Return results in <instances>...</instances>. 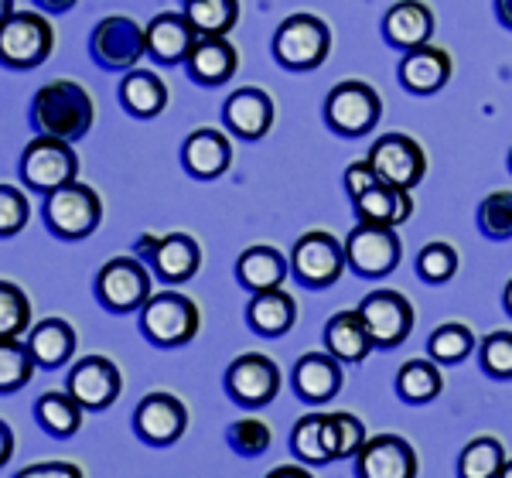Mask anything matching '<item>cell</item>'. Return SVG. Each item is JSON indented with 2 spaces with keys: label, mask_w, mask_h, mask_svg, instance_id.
<instances>
[{
  "label": "cell",
  "mask_w": 512,
  "mask_h": 478,
  "mask_svg": "<svg viewBox=\"0 0 512 478\" xmlns=\"http://www.w3.org/2000/svg\"><path fill=\"white\" fill-rule=\"evenodd\" d=\"M96 123V100L76 79H52L31 96V127L35 134L62 137L76 144Z\"/></svg>",
  "instance_id": "obj_1"
},
{
  "label": "cell",
  "mask_w": 512,
  "mask_h": 478,
  "mask_svg": "<svg viewBox=\"0 0 512 478\" xmlns=\"http://www.w3.org/2000/svg\"><path fill=\"white\" fill-rule=\"evenodd\" d=\"M140 315V332L147 342H154L158 349H181L198 335L202 328V315L198 304L181 291H158L144 301Z\"/></svg>",
  "instance_id": "obj_2"
},
{
  "label": "cell",
  "mask_w": 512,
  "mask_h": 478,
  "mask_svg": "<svg viewBox=\"0 0 512 478\" xmlns=\"http://www.w3.org/2000/svg\"><path fill=\"white\" fill-rule=\"evenodd\" d=\"M55 52V28L45 11H14L0 24V65L14 72H31Z\"/></svg>",
  "instance_id": "obj_3"
},
{
  "label": "cell",
  "mask_w": 512,
  "mask_h": 478,
  "mask_svg": "<svg viewBox=\"0 0 512 478\" xmlns=\"http://www.w3.org/2000/svg\"><path fill=\"white\" fill-rule=\"evenodd\" d=\"M41 219H45L48 233L59 239H86L93 236L103 222V199L96 195V188L72 181L55 192L45 195L41 202Z\"/></svg>",
  "instance_id": "obj_4"
},
{
  "label": "cell",
  "mask_w": 512,
  "mask_h": 478,
  "mask_svg": "<svg viewBox=\"0 0 512 478\" xmlns=\"http://www.w3.org/2000/svg\"><path fill=\"white\" fill-rule=\"evenodd\" d=\"M21 181L38 195H48L62 185L79 181V154L72 151V140L38 134L21 151Z\"/></svg>",
  "instance_id": "obj_5"
},
{
  "label": "cell",
  "mask_w": 512,
  "mask_h": 478,
  "mask_svg": "<svg viewBox=\"0 0 512 478\" xmlns=\"http://www.w3.org/2000/svg\"><path fill=\"white\" fill-rule=\"evenodd\" d=\"M328 52H332V31L315 14H291L287 21H280L274 35V59L284 69H318L328 59Z\"/></svg>",
  "instance_id": "obj_6"
},
{
  "label": "cell",
  "mask_w": 512,
  "mask_h": 478,
  "mask_svg": "<svg viewBox=\"0 0 512 478\" xmlns=\"http://www.w3.org/2000/svg\"><path fill=\"white\" fill-rule=\"evenodd\" d=\"M154 294L151 270L140 257H110L96 274V301L113 315L140 311Z\"/></svg>",
  "instance_id": "obj_7"
},
{
  "label": "cell",
  "mask_w": 512,
  "mask_h": 478,
  "mask_svg": "<svg viewBox=\"0 0 512 478\" xmlns=\"http://www.w3.org/2000/svg\"><path fill=\"white\" fill-rule=\"evenodd\" d=\"M89 55L106 72H130L147 55V28L127 14H110L89 35Z\"/></svg>",
  "instance_id": "obj_8"
},
{
  "label": "cell",
  "mask_w": 512,
  "mask_h": 478,
  "mask_svg": "<svg viewBox=\"0 0 512 478\" xmlns=\"http://www.w3.org/2000/svg\"><path fill=\"white\" fill-rule=\"evenodd\" d=\"M379 113H383V100L369 82L345 79L328 93L325 100V120L335 134L342 137H362L366 130L376 127Z\"/></svg>",
  "instance_id": "obj_9"
},
{
  "label": "cell",
  "mask_w": 512,
  "mask_h": 478,
  "mask_svg": "<svg viewBox=\"0 0 512 478\" xmlns=\"http://www.w3.org/2000/svg\"><path fill=\"white\" fill-rule=\"evenodd\" d=\"M134 257L151 263L154 274H158L164 284H188V280L198 274V267H202V246L188 233H168V236L144 233L137 239Z\"/></svg>",
  "instance_id": "obj_10"
},
{
  "label": "cell",
  "mask_w": 512,
  "mask_h": 478,
  "mask_svg": "<svg viewBox=\"0 0 512 478\" xmlns=\"http://www.w3.org/2000/svg\"><path fill=\"white\" fill-rule=\"evenodd\" d=\"M403 257V243L396 236V226H376V222H359L345 236V260L355 274L362 277H383L396 270Z\"/></svg>",
  "instance_id": "obj_11"
},
{
  "label": "cell",
  "mask_w": 512,
  "mask_h": 478,
  "mask_svg": "<svg viewBox=\"0 0 512 478\" xmlns=\"http://www.w3.org/2000/svg\"><path fill=\"white\" fill-rule=\"evenodd\" d=\"M349 267L345 260V243H338L332 233H304L291 250V270L304 287H332L342 270Z\"/></svg>",
  "instance_id": "obj_12"
},
{
  "label": "cell",
  "mask_w": 512,
  "mask_h": 478,
  "mask_svg": "<svg viewBox=\"0 0 512 478\" xmlns=\"http://www.w3.org/2000/svg\"><path fill=\"white\" fill-rule=\"evenodd\" d=\"M369 164H373L376 178L396 188H414L427 175V154L414 137L407 134H386L369 147Z\"/></svg>",
  "instance_id": "obj_13"
},
{
  "label": "cell",
  "mask_w": 512,
  "mask_h": 478,
  "mask_svg": "<svg viewBox=\"0 0 512 478\" xmlns=\"http://www.w3.org/2000/svg\"><path fill=\"white\" fill-rule=\"evenodd\" d=\"M355 311H359L362 321H366L369 335H373V342L379 349L403 345L407 335L414 332V304L403 298L400 291H390V287L369 291Z\"/></svg>",
  "instance_id": "obj_14"
},
{
  "label": "cell",
  "mask_w": 512,
  "mask_h": 478,
  "mask_svg": "<svg viewBox=\"0 0 512 478\" xmlns=\"http://www.w3.org/2000/svg\"><path fill=\"white\" fill-rule=\"evenodd\" d=\"M226 390L239 407H267L280 393V369L263 352H243L229 362Z\"/></svg>",
  "instance_id": "obj_15"
},
{
  "label": "cell",
  "mask_w": 512,
  "mask_h": 478,
  "mask_svg": "<svg viewBox=\"0 0 512 478\" xmlns=\"http://www.w3.org/2000/svg\"><path fill=\"white\" fill-rule=\"evenodd\" d=\"M65 390L76 397L86 410H110L123 393V373L113 359L106 356H86L65 376Z\"/></svg>",
  "instance_id": "obj_16"
},
{
  "label": "cell",
  "mask_w": 512,
  "mask_h": 478,
  "mask_svg": "<svg viewBox=\"0 0 512 478\" xmlns=\"http://www.w3.org/2000/svg\"><path fill=\"white\" fill-rule=\"evenodd\" d=\"M137 438L151 448H168L188 431V410L175 393H147L134 410Z\"/></svg>",
  "instance_id": "obj_17"
},
{
  "label": "cell",
  "mask_w": 512,
  "mask_h": 478,
  "mask_svg": "<svg viewBox=\"0 0 512 478\" xmlns=\"http://www.w3.org/2000/svg\"><path fill=\"white\" fill-rule=\"evenodd\" d=\"M359 478H417V451L400 434H376L355 455Z\"/></svg>",
  "instance_id": "obj_18"
},
{
  "label": "cell",
  "mask_w": 512,
  "mask_h": 478,
  "mask_svg": "<svg viewBox=\"0 0 512 478\" xmlns=\"http://www.w3.org/2000/svg\"><path fill=\"white\" fill-rule=\"evenodd\" d=\"M345 383L342 373V362H338L332 352H308L294 362V373H291V386L294 393L311 407H321V403L335 400L338 390Z\"/></svg>",
  "instance_id": "obj_19"
},
{
  "label": "cell",
  "mask_w": 512,
  "mask_h": 478,
  "mask_svg": "<svg viewBox=\"0 0 512 478\" xmlns=\"http://www.w3.org/2000/svg\"><path fill=\"white\" fill-rule=\"evenodd\" d=\"M181 164L198 181H216L233 164V144L216 127H198L181 144Z\"/></svg>",
  "instance_id": "obj_20"
},
{
  "label": "cell",
  "mask_w": 512,
  "mask_h": 478,
  "mask_svg": "<svg viewBox=\"0 0 512 478\" xmlns=\"http://www.w3.org/2000/svg\"><path fill=\"white\" fill-rule=\"evenodd\" d=\"M195 41L198 31L185 11H161L158 18H151V24H147V52L161 65L185 62L188 52L195 48Z\"/></svg>",
  "instance_id": "obj_21"
},
{
  "label": "cell",
  "mask_w": 512,
  "mask_h": 478,
  "mask_svg": "<svg viewBox=\"0 0 512 478\" xmlns=\"http://www.w3.org/2000/svg\"><path fill=\"white\" fill-rule=\"evenodd\" d=\"M185 69L198 86H222L236 76L239 52L226 35H198L195 48L185 59Z\"/></svg>",
  "instance_id": "obj_22"
},
{
  "label": "cell",
  "mask_w": 512,
  "mask_h": 478,
  "mask_svg": "<svg viewBox=\"0 0 512 478\" xmlns=\"http://www.w3.org/2000/svg\"><path fill=\"white\" fill-rule=\"evenodd\" d=\"M274 100H270L263 89L256 86H243L236 89L233 96L222 106V117H226V127L233 130L236 137L243 140H260L270 134L274 127Z\"/></svg>",
  "instance_id": "obj_23"
},
{
  "label": "cell",
  "mask_w": 512,
  "mask_h": 478,
  "mask_svg": "<svg viewBox=\"0 0 512 478\" xmlns=\"http://www.w3.org/2000/svg\"><path fill=\"white\" fill-rule=\"evenodd\" d=\"M451 72V55L437 45H420L414 52H407V59L400 62V82L417 96H431L437 89H444Z\"/></svg>",
  "instance_id": "obj_24"
},
{
  "label": "cell",
  "mask_w": 512,
  "mask_h": 478,
  "mask_svg": "<svg viewBox=\"0 0 512 478\" xmlns=\"http://www.w3.org/2000/svg\"><path fill=\"white\" fill-rule=\"evenodd\" d=\"M383 31L393 48L414 52V48L427 45L434 35V11L424 0H400V4H393L390 11H386Z\"/></svg>",
  "instance_id": "obj_25"
},
{
  "label": "cell",
  "mask_w": 512,
  "mask_h": 478,
  "mask_svg": "<svg viewBox=\"0 0 512 478\" xmlns=\"http://www.w3.org/2000/svg\"><path fill=\"white\" fill-rule=\"evenodd\" d=\"M24 342H28L38 369H62L76 356V328L65 318H41L38 325H31Z\"/></svg>",
  "instance_id": "obj_26"
},
{
  "label": "cell",
  "mask_w": 512,
  "mask_h": 478,
  "mask_svg": "<svg viewBox=\"0 0 512 478\" xmlns=\"http://www.w3.org/2000/svg\"><path fill=\"white\" fill-rule=\"evenodd\" d=\"M287 267H291V263H287L284 253L274 250V246H250V250H243L236 260V280H239V287L250 294L274 291V287H284Z\"/></svg>",
  "instance_id": "obj_27"
},
{
  "label": "cell",
  "mask_w": 512,
  "mask_h": 478,
  "mask_svg": "<svg viewBox=\"0 0 512 478\" xmlns=\"http://www.w3.org/2000/svg\"><path fill=\"white\" fill-rule=\"evenodd\" d=\"M355 216L359 222H376V226H400L414 216V199H410V188H396V185H379L369 188L366 195L352 199Z\"/></svg>",
  "instance_id": "obj_28"
},
{
  "label": "cell",
  "mask_w": 512,
  "mask_h": 478,
  "mask_svg": "<svg viewBox=\"0 0 512 478\" xmlns=\"http://www.w3.org/2000/svg\"><path fill=\"white\" fill-rule=\"evenodd\" d=\"M246 321L256 335H267V339H277V335L291 332L297 321V304L284 287H274V291H260L253 294L250 304H246Z\"/></svg>",
  "instance_id": "obj_29"
},
{
  "label": "cell",
  "mask_w": 512,
  "mask_h": 478,
  "mask_svg": "<svg viewBox=\"0 0 512 478\" xmlns=\"http://www.w3.org/2000/svg\"><path fill=\"white\" fill-rule=\"evenodd\" d=\"M325 345L338 362H362L376 349L359 311H338L325 325Z\"/></svg>",
  "instance_id": "obj_30"
},
{
  "label": "cell",
  "mask_w": 512,
  "mask_h": 478,
  "mask_svg": "<svg viewBox=\"0 0 512 478\" xmlns=\"http://www.w3.org/2000/svg\"><path fill=\"white\" fill-rule=\"evenodd\" d=\"M120 103L127 113H134L140 120H154L164 113L168 106V86L158 72H147V69H130L123 72L120 82Z\"/></svg>",
  "instance_id": "obj_31"
},
{
  "label": "cell",
  "mask_w": 512,
  "mask_h": 478,
  "mask_svg": "<svg viewBox=\"0 0 512 478\" xmlns=\"http://www.w3.org/2000/svg\"><path fill=\"white\" fill-rule=\"evenodd\" d=\"M86 407L69 390H48L35 400V420L52 438H76Z\"/></svg>",
  "instance_id": "obj_32"
},
{
  "label": "cell",
  "mask_w": 512,
  "mask_h": 478,
  "mask_svg": "<svg viewBox=\"0 0 512 478\" xmlns=\"http://www.w3.org/2000/svg\"><path fill=\"white\" fill-rule=\"evenodd\" d=\"M444 390V376L431 359H410L396 373V393L407 403H431Z\"/></svg>",
  "instance_id": "obj_33"
},
{
  "label": "cell",
  "mask_w": 512,
  "mask_h": 478,
  "mask_svg": "<svg viewBox=\"0 0 512 478\" xmlns=\"http://www.w3.org/2000/svg\"><path fill=\"white\" fill-rule=\"evenodd\" d=\"M35 373H38V362L31 356L28 342L0 339V397L24 390L35 379Z\"/></svg>",
  "instance_id": "obj_34"
},
{
  "label": "cell",
  "mask_w": 512,
  "mask_h": 478,
  "mask_svg": "<svg viewBox=\"0 0 512 478\" xmlns=\"http://www.w3.org/2000/svg\"><path fill=\"white\" fill-rule=\"evenodd\" d=\"M185 14L198 35H229L239 24V0H185Z\"/></svg>",
  "instance_id": "obj_35"
},
{
  "label": "cell",
  "mask_w": 512,
  "mask_h": 478,
  "mask_svg": "<svg viewBox=\"0 0 512 478\" xmlns=\"http://www.w3.org/2000/svg\"><path fill=\"white\" fill-rule=\"evenodd\" d=\"M506 465V448L495 438H475L458 455V478H499Z\"/></svg>",
  "instance_id": "obj_36"
},
{
  "label": "cell",
  "mask_w": 512,
  "mask_h": 478,
  "mask_svg": "<svg viewBox=\"0 0 512 478\" xmlns=\"http://www.w3.org/2000/svg\"><path fill=\"white\" fill-rule=\"evenodd\" d=\"M366 427L355 414H325V448L328 458H355L366 444Z\"/></svg>",
  "instance_id": "obj_37"
},
{
  "label": "cell",
  "mask_w": 512,
  "mask_h": 478,
  "mask_svg": "<svg viewBox=\"0 0 512 478\" xmlns=\"http://www.w3.org/2000/svg\"><path fill=\"white\" fill-rule=\"evenodd\" d=\"M31 301L14 280H0V339H21L31 332Z\"/></svg>",
  "instance_id": "obj_38"
},
{
  "label": "cell",
  "mask_w": 512,
  "mask_h": 478,
  "mask_svg": "<svg viewBox=\"0 0 512 478\" xmlns=\"http://www.w3.org/2000/svg\"><path fill=\"white\" fill-rule=\"evenodd\" d=\"M427 352H431L434 362H454L468 359L475 352V335L468 325H461V321H448V325H441L437 332L431 335V342H427Z\"/></svg>",
  "instance_id": "obj_39"
},
{
  "label": "cell",
  "mask_w": 512,
  "mask_h": 478,
  "mask_svg": "<svg viewBox=\"0 0 512 478\" xmlns=\"http://www.w3.org/2000/svg\"><path fill=\"white\" fill-rule=\"evenodd\" d=\"M291 448L294 455L308 465H325L328 458V448H325V414H308L294 424L291 431Z\"/></svg>",
  "instance_id": "obj_40"
},
{
  "label": "cell",
  "mask_w": 512,
  "mask_h": 478,
  "mask_svg": "<svg viewBox=\"0 0 512 478\" xmlns=\"http://www.w3.org/2000/svg\"><path fill=\"white\" fill-rule=\"evenodd\" d=\"M226 441H229V448H233L236 455L256 458V455H263V451L270 448L274 434H270L267 420H260V417H239V420H233V424H229Z\"/></svg>",
  "instance_id": "obj_41"
},
{
  "label": "cell",
  "mask_w": 512,
  "mask_h": 478,
  "mask_svg": "<svg viewBox=\"0 0 512 478\" xmlns=\"http://www.w3.org/2000/svg\"><path fill=\"white\" fill-rule=\"evenodd\" d=\"M31 219V202L11 181H0V239H11L24 233Z\"/></svg>",
  "instance_id": "obj_42"
},
{
  "label": "cell",
  "mask_w": 512,
  "mask_h": 478,
  "mask_svg": "<svg viewBox=\"0 0 512 478\" xmlns=\"http://www.w3.org/2000/svg\"><path fill=\"white\" fill-rule=\"evenodd\" d=\"M478 229L489 239L512 236V192H492L478 205Z\"/></svg>",
  "instance_id": "obj_43"
},
{
  "label": "cell",
  "mask_w": 512,
  "mask_h": 478,
  "mask_svg": "<svg viewBox=\"0 0 512 478\" xmlns=\"http://www.w3.org/2000/svg\"><path fill=\"white\" fill-rule=\"evenodd\" d=\"M417 274L427 280V284H444L458 274V250L448 243H427L417 257Z\"/></svg>",
  "instance_id": "obj_44"
},
{
  "label": "cell",
  "mask_w": 512,
  "mask_h": 478,
  "mask_svg": "<svg viewBox=\"0 0 512 478\" xmlns=\"http://www.w3.org/2000/svg\"><path fill=\"white\" fill-rule=\"evenodd\" d=\"M482 369L495 379H512V332H492L485 335L482 349Z\"/></svg>",
  "instance_id": "obj_45"
},
{
  "label": "cell",
  "mask_w": 512,
  "mask_h": 478,
  "mask_svg": "<svg viewBox=\"0 0 512 478\" xmlns=\"http://www.w3.org/2000/svg\"><path fill=\"white\" fill-rule=\"evenodd\" d=\"M14 478H86L76 461H38V465H24Z\"/></svg>",
  "instance_id": "obj_46"
},
{
  "label": "cell",
  "mask_w": 512,
  "mask_h": 478,
  "mask_svg": "<svg viewBox=\"0 0 512 478\" xmlns=\"http://www.w3.org/2000/svg\"><path fill=\"white\" fill-rule=\"evenodd\" d=\"M379 185V178H376V171H373V164L366 161H355L345 168V192L352 195V199H359V195H366L369 188Z\"/></svg>",
  "instance_id": "obj_47"
},
{
  "label": "cell",
  "mask_w": 512,
  "mask_h": 478,
  "mask_svg": "<svg viewBox=\"0 0 512 478\" xmlns=\"http://www.w3.org/2000/svg\"><path fill=\"white\" fill-rule=\"evenodd\" d=\"M14 427L7 424L4 417H0V468H7V461L14 458Z\"/></svg>",
  "instance_id": "obj_48"
},
{
  "label": "cell",
  "mask_w": 512,
  "mask_h": 478,
  "mask_svg": "<svg viewBox=\"0 0 512 478\" xmlns=\"http://www.w3.org/2000/svg\"><path fill=\"white\" fill-rule=\"evenodd\" d=\"M76 4H79V0H35V7H38V11H45V14H69Z\"/></svg>",
  "instance_id": "obj_49"
},
{
  "label": "cell",
  "mask_w": 512,
  "mask_h": 478,
  "mask_svg": "<svg viewBox=\"0 0 512 478\" xmlns=\"http://www.w3.org/2000/svg\"><path fill=\"white\" fill-rule=\"evenodd\" d=\"M267 478H315V475L301 465H277L274 472H267Z\"/></svg>",
  "instance_id": "obj_50"
},
{
  "label": "cell",
  "mask_w": 512,
  "mask_h": 478,
  "mask_svg": "<svg viewBox=\"0 0 512 478\" xmlns=\"http://www.w3.org/2000/svg\"><path fill=\"white\" fill-rule=\"evenodd\" d=\"M495 11H499V21L512 28V0H495Z\"/></svg>",
  "instance_id": "obj_51"
},
{
  "label": "cell",
  "mask_w": 512,
  "mask_h": 478,
  "mask_svg": "<svg viewBox=\"0 0 512 478\" xmlns=\"http://www.w3.org/2000/svg\"><path fill=\"white\" fill-rule=\"evenodd\" d=\"M11 14H14V0H0V24L11 18Z\"/></svg>",
  "instance_id": "obj_52"
},
{
  "label": "cell",
  "mask_w": 512,
  "mask_h": 478,
  "mask_svg": "<svg viewBox=\"0 0 512 478\" xmlns=\"http://www.w3.org/2000/svg\"><path fill=\"white\" fill-rule=\"evenodd\" d=\"M502 304H506V311H509V315H512V280H509V284H506V294H502Z\"/></svg>",
  "instance_id": "obj_53"
},
{
  "label": "cell",
  "mask_w": 512,
  "mask_h": 478,
  "mask_svg": "<svg viewBox=\"0 0 512 478\" xmlns=\"http://www.w3.org/2000/svg\"><path fill=\"white\" fill-rule=\"evenodd\" d=\"M499 478H512V458H506V465H502V472Z\"/></svg>",
  "instance_id": "obj_54"
},
{
  "label": "cell",
  "mask_w": 512,
  "mask_h": 478,
  "mask_svg": "<svg viewBox=\"0 0 512 478\" xmlns=\"http://www.w3.org/2000/svg\"><path fill=\"white\" fill-rule=\"evenodd\" d=\"M509 171H512V151H509Z\"/></svg>",
  "instance_id": "obj_55"
}]
</instances>
